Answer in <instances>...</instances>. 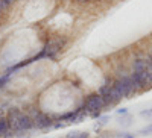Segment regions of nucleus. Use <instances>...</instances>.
<instances>
[{
    "label": "nucleus",
    "mask_w": 152,
    "mask_h": 138,
    "mask_svg": "<svg viewBox=\"0 0 152 138\" xmlns=\"http://www.w3.org/2000/svg\"><path fill=\"white\" fill-rule=\"evenodd\" d=\"M8 123L9 131L14 134H24L34 129V120L28 112H23L18 108H11L8 112Z\"/></svg>",
    "instance_id": "f257e3e1"
},
{
    "label": "nucleus",
    "mask_w": 152,
    "mask_h": 138,
    "mask_svg": "<svg viewBox=\"0 0 152 138\" xmlns=\"http://www.w3.org/2000/svg\"><path fill=\"white\" fill-rule=\"evenodd\" d=\"M66 46V40L64 38H52V40H49L44 47L41 49V52L35 55L37 61L38 59H43V58H49V59H53L59 52H61V49Z\"/></svg>",
    "instance_id": "f03ea898"
},
{
    "label": "nucleus",
    "mask_w": 152,
    "mask_h": 138,
    "mask_svg": "<svg viewBox=\"0 0 152 138\" xmlns=\"http://www.w3.org/2000/svg\"><path fill=\"white\" fill-rule=\"evenodd\" d=\"M79 108H81V111H85V112H88V114H91V112H94V111H102L105 108V105H104L102 97L99 96V93H93L90 96H87L85 102Z\"/></svg>",
    "instance_id": "7ed1b4c3"
},
{
    "label": "nucleus",
    "mask_w": 152,
    "mask_h": 138,
    "mask_svg": "<svg viewBox=\"0 0 152 138\" xmlns=\"http://www.w3.org/2000/svg\"><path fill=\"white\" fill-rule=\"evenodd\" d=\"M113 79H107V82L99 88V96L102 97L105 106H116V102L113 97Z\"/></svg>",
    "instance_id": "20e7f679"
},
{
    "label": "nucleus",
    "mask_w": 152,
    "mask_h": 138,
    "mask_svg": "<svg viewBox=\"0 0 152 138\" xmlns=\"http://www.w3.org/2000/svg\"><path fill=\"white\" fill-rule=\"evenodd\" d=\"M31 117L34 120V128H37V129H49L53 124L47 114H43V112L37 111V109L32 111V115Z\"/></svg>",
    "instance_id": "39448f33"
},
{
    "label": "nucleus",
    "mask_w": 152,
    "mask_h": 138,
    "mask_svg": "<svg viewBox=\"0 0 152 138\" xmlns=\"http://www.w3.org/2000/svg\"><path fill=\"white\" fill-rule=\"evenodd\" d=\"M117 79H120V82H122L123 97L125 99H129L132 94L137 93V88H135V85H134V81L131 78V74H126V76H122V78H117Z\"/></svg>",
    "instance_id": "423d86ee"
},
{
    "label": "nucleus",
    "mask_w": 152,
    "mask_h": 138,
    "mask_svg": "<svg viewBox=\"0 0 152 138\" xmlns=\"http://www.w3.org/2000/svg\"><path fill=\"white\" fill-rule=\"evenodd\" d=\"M131 78H132V81H134V85H135L137 91L146 90L148 86H151V84H149V81H148V74H146V71H140V73L131 71Z\"/></svg>",
    "instance_id": "0eeeda50"
},
{
    "label": "nucleus",
    "mask_w": 152,
    "mask_h": 138,
    "mask_svg": "<svg viewBox=\"0 0 152 138\" xmlns=\"http://www.w3.org/2000/svg\"><path fill=\"white\" fill-rule=\"evenodd\" d=\"M148 67H149V64H148V59L146 58H135L132 61V71H135V73L146 71Z\"/></svg>",
    "instance_id": "6e6552de"
},
{
    "label": "nucleus",
    "mask_w": 152,
    "mask_h": 138,
    "mask_svg": "<svg viewBox=\"0 0 152 138\" xmlns=\"http://www.w3.org/2000/svg\"><path fill=\"white\" fill-rule=\"evenodd\" d=\"M81 112V108H78L76 111H70V112H66L59 117V121H76L78 120V115Z\"/></svg>",
    "instance_id": "1a4fd4ad"
},
{
    "label": "nucleus",
    "mask_w": 152,
    "mask_h": 138,
    "mask_svg": "<svg viewBox=\"0 0 152 138\" xmlns=\"http://www.w3.org/2000/svg\"><path fill=\"white\" fill-rule=\"evenodd\" d=\"M9 132V123L6 117H0V137H3Z\"/></svg>",
    "instance_id": "9d476101"
},
{
    "label": "nucleus",
    "mask_w": 152,
    "mask_h": 138,
    "mask_svg": "<svg viewBox=\"0 0 152 138\" xmlns=\"http://www.w3.org/2000/svg\"><path fill=\"white\" fill-rule=\"evenodd\" d=\"M66 138H90L88 132H70Z\"/></svg>",
    "instance_id": "9b49d317"
},
{
    "label": "nucleus",
    "mask_w": 152,
    "mask_h": 138,
    "mask_svg": "<svg viewBox=\"0 0 152 138\" xmlns=\"http://www.w3.org/2000/svg\"><path fill=\"white\" fill-rule=\"evenodd\" d=\"M11 76H12L11 73H5V74H2V76H0V88H3V86H6V84L9 82Z\"/></svg>",
    "instance_id": "f8f14e48"
},
{
    "label": "nucleus",
    "mask_w": 152,
    "mask_h": 138,
    "mask_svg": "<svg viewBox=\"0 0 152 138\" xmlns=\"http://www.w3.org/2000/svg\"><path fill=\"white\" fill-rule=\"evenodd\" d=\"M151 132H152V124H151V126H148V128H145V129H142L138 134H140V135H149Z\"/></svg>",
    "instance_id": "ddd939ff"
},
{
    "label": "nucleus",
    "mask_w": 152,
    "mask_h": 138,
    "mask_svg": "<svg viewBox=\"0 0 152 138\" xmlns=\"http://www.w3.org/2000/svg\"><path fill=\"white\" fill-rule=\"evenodd\" d=\"M91 118H100V115H102V111H94V112H91Z\"/></svg>",
    "instance_id": "4468645a"
},
{
    "label": "nucleus",
    "mask_w": 152,
    "mask_h": 138,
    "mask_svg": "<svg viewBox=\"0 0 152 138\" xmlns=\"http://www.w3.org/2000/svg\"><path fill=\"white\" fill-rule=\"evenodd\" d=\"M117 114L119 115H126V114H128V109H126V108H120V109H117Z\"/></svg>",
    "instance_id": "2eb2a0df"
},
{
    "label": "nucleus",
    "mask_w": 152,
    "mask_h": 138,
    "mask_svg": "<svg viewBox=\"0 0 152 138\" xmlns=\"http://www.w3.org/2000/svg\"><path fill=\"white\" fill-rule=\"evenodd\" d=\"M108 120H110V117H108V115H105V117H100V118H99V123H100V124H105Z\"/></svg>",
    "instance_id": "dca6fc26"
},
{
    "label": "nucleus",
    "mask_w": 152,
    "mask_h": 138,
    "mask_svg": "<svg viewBox=\"0 0 152 138\" xmlns=\"http://www.w3.org/2000/svg\"><path fill=\"white\" fill-rule=\"evenodd\" d=\"M2 2H3V5H11L14 0H2Z\"/></svg>",
    "instance_id": "f3484780"
},
{
    "label": "nucleus",
    "mask_w": 152,
    "mask_h": 138,
    "mask_svg": "<svg viewBox=\"0 0 152 138\" xmlns=\"http://www.w3.org/2000/svg\"><path fill=\"white\" fill-rule=\"evenodd\" d=\"M122 138H135V137H132V135H128V134H125Z\"/></svg>",
    "instance_id": "a211bd4d"
},
{
    "label": "nucleus",
    "mask_w": 152,
    "mask_h": 138,
    "mask_svg": "<svg viewBox=\"0 0 152 138\" xmlns=\"http://www.w3.org/2000/svg\"><path fill=\"white\" fill-rule=\"evenodd\" d=\"M79 3H88V2H91V0H78Z\"/></svg>",
    "instance_id": "6ab92c4d"
},
{
    "label": "nucleus",
    "mask_w": 152,
    "mask_h": 138,
    "mask_svg": "<svg viewBox=\"0 0 152 138\" xmlns=\"http://www.w3.org/2000/svg\"><path fill=\"white\" fill-rule=\"evenodd\" d=\"M2 8H3V2L0 0V11H2Z\"/></svg>",
    "instance_id": "aec40b11"
}]
</instances>
